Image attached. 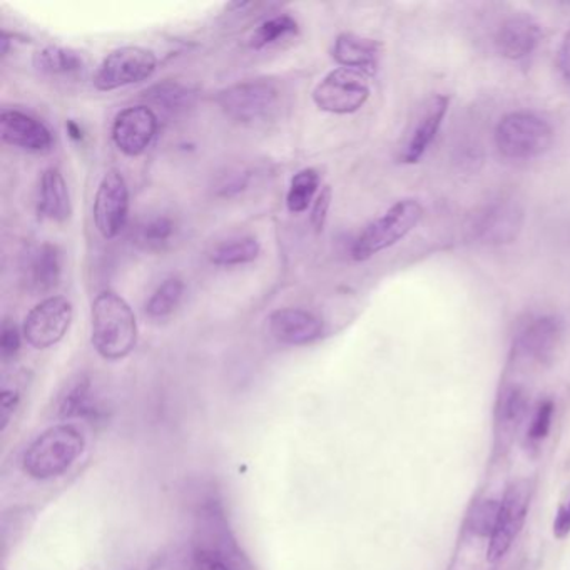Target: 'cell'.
Instances as JSON below:
<instances>
[{
  "label": "cell",
  "instance_id": "32",
  "mask_svg": "<svg viewBox=\"0 0 570 570\" xmlns=\"http://www.w3.org/2000/svg\"><path fill=\"white\" fill-rule=\"evenodd\" d=\"M553 410H556V406H553V402L550 399L537 403L532 419H530L529 430H527V440L530 443H539L547 439L550 425H552Z\"/></svg>",
  "mask_w": 570,
  "mask_h": 570
},
{
  "label": "cell",
  "instance_id": "33",
  "mask_svg": "<svg viewBox=\"0 0 570 570\" xmlns=\"http://www.w3.org/2000/svg\"><path fill=\"white\" fill-rule=\"evenodd\" d=\"M19 350H21V330L18 328L12 320L6 318L0 328V353H2V360L9 362V360L16 358Z\"/></svg>",
  "mask_w": 570,
  "mask_h": 570
},
{
  "label": "cell",
  "instance_id": "25",
  "mask_svg": "<svg viewBox=\"0 0 570 570\" xmlns=\"http://www.w3.org/2000/svg\"><path fill=\"white\" fill-rule=\"evenodd\" d=\"M35 68L48 76H75L85 69V59L72 49L48 46L36 52Z\"/></svg>",
  "mask_w": 570,
  "mask_h": 570
},
{
  "label": "cell",
  "instance_id": "10",
  "mask_svg": "<svg viewBox=\"0 0 570 570\" xmlns=\"http://www.w3.org/2000/svg\"><path fill=\"white\" fill-rule=\"evenodd\" d=\"M525 222V209L513 196H499L487 203L473 219L476 242L487 246L510 245L519 238Z\"/></svg>",
  "mask_w": 570,
  "mask_h": 570
},
{
  "label": "cell",
  "instance_id": "12",
  "mask_svg": "<svg viewBox=\"0 0 570 570\" xmlns=\"http://www.w3.org/2000/svg\"><path fill=\"white\" fill-rule=\"evenodd\" d=\"M72 316L75 308L68 298L49 296L28 313L22 325V335L32 348H51L65 338Z\"/></svg>",
  "mask_w": 570,
  "mask_h": 570
},
{
  "label": "cell",
  "instance_id": "5",
  "mask_svg": "<svg viewBox=\"0 0 570 570\" xmlns=\"http://www.w3.org/2000/svg\"><path fill=\"white\" fill-rule=\"evenodd\" d=\"M423 208L416 199L395 203L385 215L370 223L352 246V258L366 262L402 242L422 222Z\"/></svg>",
  "mask_w": 570,
  "mask_h": 570
},
{
  "label": "cell",
  "instance_id": "4",
  "mask_svg": "<svg viewBox=\"0 0 570 570\" xmlns=\"http://www.w3.org/2000/svg\"><path fill=\"white\" fill-rule=\"evenodd\" d=\"M552 126L535 112L517 111L503 116L495 129V146L503 158L533 159L553 145Z\"/></svg>",
  "mask_w": 570,
  "mask_h": 570
},
{
  "label": "cell",
  "instance_id": "30",
  "mask_svg": "<svg viewBox=\"0 0 570 570\" xmlns=\"http://www.w3.org/2000/svg\"><path fill=\"white\" fill-rule=\"evenodd\" d=\"M96 412L98 409L91 402V383L88 379H79L62 400L61 415L88 416L96 415Z\"/></svg>",
  "mask_w": 570,
  "mask_h": 570
},
{
  "label": "cell",
  "instance_id": "20",
  "mask_svg": "<svg viewBox=\"0 0 570 570\" xmlns=\"http://www.w3.org/2000/svg\"><path fill=\"white\" fill-rule=\"evenodd\" d=\"M269 333L276 342L289 346L309 345L322 338L323 322L298 308H279L268 316Z\"/></svg>",
  "mask_w": 570,
  "mask_h": 570
},
{
  "label": "cell",
  "instance_id": "36",
  "mask_svg": "<svg viewBox=\"0 0 570 570\" xmlns=\"http://www.w3.org/2000/svg\"><path fill=\"white\" fill-rule=\"evenodd\" d=\"M557 68H559L563 81L570 85V29L563 36L562 45H560L559 55H557Z\"/></svg>",
  "mask_w": 570,
  "mask_h": 570
},
{
  "label": "cell",
  "instance_id": "19",
  "mask_svg": "<svg viewBox=\"0 0 570 570\" xmlns=\"http://www.w3.org/2000/svg\"><path fill=\"white\" fill-rule=\"evenodd\" d=\"M542 39L540 24L525 12L510 16L500 24L495 36V48L509 61L529 58Z\"/></svg>",
  "mask_w": 570,
  "mask_h": 570
},
{
  "label": "cell",
  "instance_id": "2",
  "mask_svg": "<svg viewBox=\"0 0 570 570\" xmlns=\"http://www.w3.org/2000/svg\"><path fill=\"white\" fill-rule=\"evenodd\" d=\"M242 552L218 503L209 500L196 515L189 570H239Z\"/></svg>",
  "mask_w": 570,
  "mask_h": 570
},
{
  "label": "cell",
  "instance_id": "14",
  "mask_svg": "<svg viewBox=\"0 0 570 570\" xmlns=\"http://www.w3.org/2000/svg\"><path fill=\"white\" fill-rule=\"evenodd\" d=\"M92 218L99 235L115 239L129 218V188L118 169H109L99 183L92 206Z\"/></svg>",
  "mask_w": 570,
  "mask_h": 570
},
{
  "label": "cell",
  "instance_id": "21",
  "mask_svg": "<svg viewBox=\"0 0 570 570\" xmlns=\"http://www.w3.org/2000/svg\"><path fill=\"white\" fill-rule=\"evenodd\" d=\"M382 45L373 39L345 32L336 38L332 56L342 68L353 69L365 76L375 75L379 69Z\"/></svg>",
  "mask_w": 570,
  "mask_h": 570
},
{
  "label": "cell",
  "instance_id": "13",
  "mask_svg": "<svg viewBox=\"0 0 570 570\" xmlns=\"http://www.w3.org/2000/svg\"><path fill=\"white\" fill-rule=\"evenodd\" d=\"M449 106L450 99L446 96L433 95L416 108L405 136L400 142V163L416 165L425 156L442 128Z\"/></svg>",
  "mask_w": 570,
  "mask_h": 570
},
{
  "label": "cell",
  "instance_id": "9",
  "mask_svg": "<svg viewBox=\"0 0 570 570\" xmlns=\"http://www.w3.org/2000/svg\"><path fill=\"white\" fill-rule=\"evenodd\" d=\"M158 68V58L149 49L126 46L106 56L95 75V88L111 92L148 81Z\"/></svg>",
  "mask_w": 570,
  "mask_h": 570
},
{
  "label": "cell",
  "instance_id": "15",
  "mask_svg": "<svg viewBox=\"0 0 570 570\" xmlns=\"http://www.w3.org/2000/svg\"><path fill=\"white\" fill-rule=\"evenodd\" d=\"M159 119L146 105L122 109L112 122V141L126 156H141L158 135Z\"/></svg>",
  "mask_w": 570,
  "mask_h": 570
},
{
  "label": "cell",
  "instance_id": "35",
  "mask_svg": "<svg viewBox=\"0 0 570 570\" xmlns=\"http://www.w3.org/2000/svg\"><path fill=\"white\" fill-rule=\"evenodd\" d=\"M570 533V492H567L566 499L559 503L556 519H553V535L557 539H566Z\"/></svg>",
  "mask_w": 570,
  "mask_h": 570
},
{
  "label": "cell",
  "instance_id": "26",
  "mask_svg": "<svg viewBox=\"0 0 570 570\" xmlns=\"http://www.w3.org/2000/svg\"><path fill=\"white\" fill-rule=\"evenodd\" d=\"M145 95L146 101L169 115L185 111L195 101V91L191 88L171 79L153 86Z\"/></svg>",
  "mask_w": 570,
  "mask_h": 570
},
{
  "label": "cell",
  "instance_id": "27",
  "mask_svg": "<svg viewBox=\"0 0 570 570\" xmlns=\"http://www.w3.org/2000/svg\"><path fill=\"white\" fill-rule=\"evenodd\" d=\"M320 188V175L315 169L306 168L296 173L289 183L288 195H286V206L293 215L308 212L316 199V193Z\"/></svg>",
  "mask_w": 570,
  "mask_h": 570
},
{
  "label": "cell",
  "instance_id": "37",
  "mask_svg": "<svg viewBox=\"0 0 570 570\" xmlns=\"http://www.w3.org/2000/svg\"><path fill=\"white\" fill-rule=\"evenodd\" d=\"M66 128H68L69 136H71L75 141H82V129L78 122L69 121Z\"/></svg>",
  "mask_w": 570,
  "mask_h": 570
},
{
  "label": "cell",
  "instance_id": "6",
  "mask_svg": "<svg viewBox=\"0 0 570 570\" xmlns=\"http://www.w3.org/2000/svg\"><path fill=\"white\" fill-rule=\"evenodd\" d=\"M216 102L233 121L255 125L275 111L279 102V89L268 79H252L223 89Z\"/></svg>",
  "mask_w": 570,
  "mask_h": 570
},
{
  "label": "cell",
  "instance_id": "11",
  "mask_svg": "<svg viewBox=\"0 0 570 570\" xmlns=\"http://www.w3.org/2000/svg\"><path fill=\"white\" fill-rule=\"evenodd\" d=\"M530 493H532V489L527 480L513 482L505 490V495L500 500L495 529H493L489 549H487V560L490 563L499 562L519 537L520 530L525 523L527 513H529Z\"/></svg>",
  "mask_w": 570,
  "mask_h": 570
},
{
  "label": "cell",
  "instance_id": "1",
  "mask_svg": "<svg viewBox=\"0 0 570 570\" xmlns=\"http://www.w3.org/2000/svg\"><path fill=\"white\" fill-rule=\"evenodd\" d=\"M91 342L105 360L126 358L138 343V322L129 303L106 289L91 305Z\"/></svg>",
  "mask_w": 570,
  "mask_h": 570
},
{
  "label": "cell",
  "instance_id": "7",
  "mask_svg": "<svg viewBox=\"0 0 570 570\" xmlns=\"http://www.w3.org/2000/svg\"><path fill=\"white\" fill-rule=\"evenodd\" d=\"M563 326L557 316L540 315L527 320L513 336L510 358L515 366H547L556 358Z\"/></svg>",
  "mask_w": 570,
  "mask_h": 570
},
{
  "label": "cell",
  "instance_id": "18",
  "mask_svg": "<svg viewBox=\"0 0 570 570\" xmlns=\"http://www.w3.org/2000/svg\"><path fill=\"white\" fill-rule=\"evenodd\" d=\"M0 136L6 145L31 153H49L55 145L52 132L45 122L18 109L2 111Z\"/></svg>",
  "mask_w": 570,
  "mask_h": 570
},
{
  "label": "cell",
  "instance_id": "16",
  "mask_svg": "<svg viewBox=\"0 0 570 570\" xmlns=\"http://www.w3.org/2000/svg\"><path fill=\"white\" fill-rule=\"evenodd\" d=\"M21 278L32 295H48L62 278V253L52 243L32 246L21 263Z\"/></svg>",
  "mask_w": 570,
  "mask_h": 570
},
{
  "label": "cell",
  "instance_id": "28",
  "mask_svg": "<svg viewBox=\"0 0 570 570\" xmlns=\"http://www.w3.org/2000/svg\"><path fill=\"white\" fill-rule=\"evenodd\" d=\"M185 296V282L178 276L166 278L153 293L151 298L146 303V313L151 318H166L176 312L179 303Z\"/></svg>",
  "mask_w": 570,
  "mask_h": 570
},
{
  "label": "cell",
  "instance_id": "17",
  "mask_svg": "<svg viewBox=\"0 0 570 570\" xmlns=\"http://www.w3.org/2000/svg\"><path fill=\"white\" fill-rule=\"evenodd\" d=\"M530 396L522 383L505 382L495 403V450H509L519 426L529 415Z\"/></svg>",
  "mask_w": 570,
  "mask_h": 570
},
{
  "label": "cell",
  "instance_id": "23",
  "mask_svg": "<svg viewBox=\"0 0 570 570\" xmlns=\"http://www.w3.org/2000/svg\"><path fill=\"white\" fill-rule=\"evenodd\" d=\"M176 222L165 213L146 216L135 229V242L146 252H165L175 239Z\"/></svg>",
  "mask_w": 570,
  "mask_h": 570
},
{
  "label": "cell",
  "instance_id": "22",
  "mask_svg": "<svg viewBox=\"0 0 570 570\" xmlns=\"http://www.w3.org/2000/svg\"><path fill=\"white\" fill-rule=\"evenodd\" d=\"M38 212L42 218L65 223L71 218L72 206L68 183L59 169L49 168L39 181Z\"/></svg>",
  "mask_w": 570,
  "mask_h": 570
},
{
  "label": "cell",
  "instance_id": "29",
  "mask_svg": "<svg viewBox=\"0 0 570 570\" xmlns=\"http://www.w3.org/2000/svg\"><path fill=\"white\" fill-rule=\"evenodd\" d=\"M296 32H298V22L292 16H276V18L266 19L256 28L252 39H249V46L259 51V49L276 45V42L296 35Z\"/></svg>",
  "mask_w": 570,
  "mask_h": 570
},
{
  "label": "cell",
  "instance_id": "24",
  "mask_svg": "<svg viewBox=\"0 0 570 570\" xmlns=\"http://www.w3.org/2000/svg\"><path fill=\"white\" fill-rule=\"evenodd\" d=\"M262 245L253 236H235L216 243L208 253V259L216 266H242L255 262Z\"/></svg>",
  "mask_w": 570,
  "mask_h": 570
},
{
  "label": "cell",
  "instance_id": "31",
  "mask_svg": "<svg viewBox=\"0 0 570 570\" xmlns=\"http://www.w3.org/2000/svg\"><path fill=\"white\" fill-rule=\"evenodd\" d=\"M499 500L487 499L473 505L469 515V529L475 535L492 537L495 529L497 517H499Z\"/></svg>",
  "mask_w": 570,
  "mask_h": 570
},
{
  "label": "cell",
  "instance_id": "3",
  "mask_svg": "<svg viewBox=\"0 0 570 570\" xmlns=\"http://www.w3.org/2000/svg\"><path fill=\"white\" fill-rule=\"evenodd\" d=\"M85 450V436L72 425L46 430L26 450L22 466L32 479L48 480L71 469Z\"/></svg>",
  "mask_w": 570,
  "mask_h": 570
},
{
  "label": "cell",
  "instance_id": "34",
  "mask_svg": "<svg viewBox=\"0 0 570 570\" xmlns=\"http://www.w3.org/2000/svg\"><path fill=\"white\" fill-rule=\"evenodd\" d=\"M333 189L332 186H325L322 191L316 196L315 203L312 206V215H309V223L316 233H322L325 228L326 219H328L330 208H332Z\"/></svg>",
  "mask_w": 570,
  "mask_h": 570
},
{
  "label": "cell",
  "instance_id": "8",
  "mask_svg": "<svg viewBox=\"0 0 570 570\" xmlns=\"http://www.w3.org/2000/svg\"><path fill=\"white\" fill-rule=\"evenodd\" d=\"M370 99L368 76L353 69L330 71L313 89L316 108L330 115H353Z\"/></svg>",
  "mask_w": 570,
  "mask_h": 570
}]
</instances>
